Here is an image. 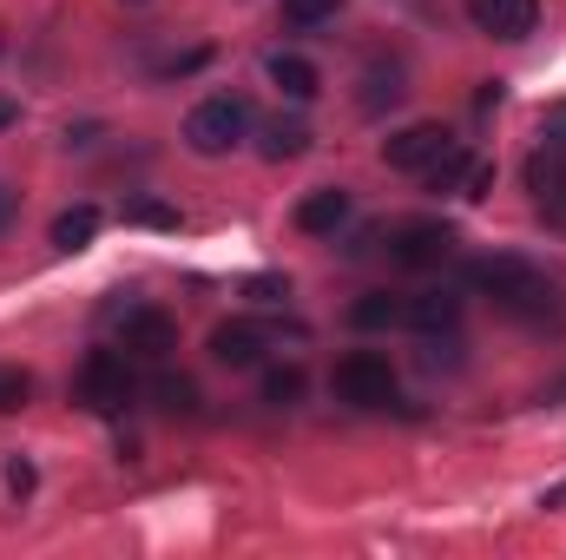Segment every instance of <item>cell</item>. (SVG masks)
<instances>
[{
  "label": "cell",
  "instance_id": "cell-23",
  "mask_svg": "<svg viewBox=\"0 0 566 560\" xmlns=\"http://www.w3.org/2000/svg\"><path fill=\"white\" fill-rule=\"evenodd\" d=\"M126 218H133V225H151V231H171V225H178V211H171V205H133Z\"/></svg>",
  "mask_w": 566,
  "mask_h": 560
},
{
  "label": "cell",
  "instance_id": "cell-3",
  "mask_svg": "<svg viewBox=\"0 0 566 560\" xmlns=\"http://www.w3.org/2000/svg\"><path fill=\"white\" fill-rule=\"evenodd\" d=\"M133 363L119 356V350H93L86 363H80V376H73V403L80 409H93V416H119L126 403H133Z\"/></svg>",
  "mask_w": 566,
  "mask_h": 560
},
{
  "label": "cell",
  "instance_id": "cell-14",
  "mask_svg": "<svg viewBox=\"0 0 566 560\" xmlns=\"http://www.w3.org/2000/svg\"><path fill=\"white\" fill-rule=\"evenodd\" d=\"M402 93H409V86H402V66H369V73H363V93H356V106L376 120V113H389Z\"/></svg>",
  "mask_w": 566,
  "mask_h": 560
},
{
  "label": "cell",
  "instance_id": "cell-31",
  "mask_svg": "<svg viewBox=\"0 0 566 560\" xmlns=\"http://www.w3.org/2000/svg\"><path fill=\"white\" fill-rule=\"evenodd\" d=\"M126 7H145V0H126Z\"/></svg>",
  "mask_w": 566,
  "mask_h": 560
},
{
  "label": "cell",
  "instance_id": "cell-28",
  "mask_svg": "<svg viewBox=\"0 0 566 560\" xmlns=\"http://www.w3.org/2000/svg\"><path fill=\"white\" fill-rule=\"evenodd\" d=\"M244 290H251V297H264V303H271V297H290V283H277V278H251Z\"/></svg>",
  "mask_w": 566,
  "mask_h": 560
},
{
  "label": "cell",
  "instance_id": "cell-2",
  "mask_svg": "<svg viewBox=\"0 0 566 560\" xmlns=\"http://www.w3.org/2000/svg\"><path fill=\"white\" fill-rule=\"evenodd\" d=\"M244 133H251V106H244L238 93H211V100H198L191 120H185V145H191L198 158H224L231 145H244Z\"/></svg>",
  "mask_w": 566,
  "mask_h": 560
},
{
  "label": "cell",
  "instance_id": "cell-20",
  "mask_svg": "<svg viewBox=\"0 0 566 560\" xmlns=\"http://www.w3.org/2000/svg\"><path fill=\"white\" fill-rule=\"evenodd\" d=\"M296 396H303V370H296V363H283V370L264 376V403H271V409H290Z\"/></svg>",
  "mask_w": 566,
  "mask_h": 560
},
{
  "label": "cell",
  "instance_id": "cell-5",
  "mask_svg": "<svg viewBox=\"0 0 566 560\" xmlns=\"http://www.w3.org/2000/svg\"><path fill=\"white\" fill-rule=\"evenodd\" d=\"M329 383H336V396L356 403V409H389V403H396V370H389V356H369V350L343 356Z\"/></svg>",
  "mask_w": 566,
  "mask_h": 560
},
{
  "label": "cell",
  "instance_id": "cell-22",
  "mask_svg": "<svg viewBox=\"0 0 566 560\" xmlns=\"http://www.w3.org/2000/svg\"><path fill=\"white\" fill-rule=\"evenodd\" d=\"M336 13H343V0H283V20L290 27H323Z\"/></svg>",
  "mask_w": 566,
  "mask_h": 560
},
{
  "label": "cell",
  "instance_id": "cell-7",
  "mask_svg": "<svg viewBox=\"0 0 566 560\" xmlns=\"http://www.w3.org/2000/svg\"><path fill=\"white\" fill-rule=\"evenodd\" d=\"M119 343H126L133 356H171V350H178V323H171L165 310H151V303H133V310L119 317Z\"/></svg>",
  "mask_w": 566,
  "mask_h": 560
},
{
  "label": "cell",
  "instance_id": "cell-12",
  "mask_svg": "<svg viewBox=\"0 0 566 560\" xmlns=\"http://www.w3.org/2000/svg\"><path fill=\"white\" fill-rule=\"evenodd\" d=\"M454 317H461L454 290H416V297H402V330H454Z\"/></svg>",
  "mask_w": 566,
  "mask_h": 560
},
{
  "label": "cell",
  "instance_id": "cell-13",
  "mask_svg": "<svg viewBox=\"0 0 566 560\" xmlns=\"http://www.w3.org/2000/svg\"><path fill=\"white\" fill-rule=\"evenodd\" d=\"M271 86H277L283 100H296V106H310V100L323 93L316 66H310V60H296V53H277V60H271Z\"/></svg>",
  "mask_w": 566,
  "mask_h": 560
},
{
  "label": "cell",
  "instance_id": "cell-27",
  "mask_svg": "<svg viewBox=\"0 0 566 560\" xmlns=\"http://www.w3.org/2000/svg\"><path fill=\"white\" fill-rule=\"evenodd\" d=\"M541 139L566 145V106H554V113H547V120H541Z\"/></svg>",
  "mask_w": 566,
  "mask_h": 560
},
{
  "label": "cell",
  "instance_id": "cell-29",
  "mask_svg": "<svg viewBox=\"0 0 566 560\" xmlns=\"http://www.w3.org/2000/svg\"><path fill=\"white\" fill-rule=\"evenodd\" d=\"M13 120H20V106H13V100H0V133H7Z\"/></svg>",
  "mask_w": 566,
  "mask_h": 560
},
{
  "label": "cell",
  "instance_id": "cell-16",
  "mask_svg": "<svg viewBox=\"0 0 566 560\" xmlns=\"http://www.w3.org/2000/svg\"><path fill=\"white\" fill-rule=\"evenodd\" d=\"M349 323L356 330H402V297L396 290H369L349 303Z\"/></svg>",
  "mask_w": 566,
  "mask_h": 560
},
{
  "label": "cell",
  "instance_id": "cell-8",
  "mask_svg": "<svg viewBox=\"0 0 566 560\" xmlns=\"http://www.w3.org/2000/svg\"><path fill=\"white\" fill-rule=\"evenodd\" d=\"M527 191H534V205H541L547 218H560L566 211V145L541 139V152L527 158Z\"/></svg>",
  "mask_w": 566,
  "mask_h": 560
},
{
  "label": "cell",
  "instance_id": "cell-6",
  "mask_svg": "<svg viewBox=\"0 0 566 560\" xmlns=\"http://www.w3.org/2000/svg\"><path fill=\"white\" fill-rule=\"evenodd\" d=\"M468 7V20L481 27V33H494V40H527L534 27H541V0H461Z\"/></svg>",
  "mask_w": 566,
  "mask_h": 560
},
{
  "label": "cell",
  "instance_id": "cell-4",
  "mask_svg": "<svg viewBox=\"0 0 566 560\" xmlns=\"http://www.w3.org/2000/svg\"><path fill=\"white\" fill-rule=\"evenodd\" d=\"M454 225H441V218H409V225H396L389 238H382V258L396 265V271H428V265H448L454 258Z\"/></svg>",
  "mask_w": 566,
  "mask_h": 560
},
{
  "label": "cell",
  "instance_id": "cell-18",
  "mask_svg": "<svg viewBox=\"0 0 566 560\" xmlns=\"http://www.w3.org/2000/svg\"><path fill=\"white\" fill-rule=\"evenodd\" d=\"M468 165H474V158H468L461 145L448 139V145H441V152H434V158L422 165V172H428V185H434V191H461V178H468Z\"/></svg>",
  "mask_w": 566,
  "mask_h": 560
},
{
  "label": "cell",
  "instance_id": "cell-9",
  "mask_svg": "<svg viewBox=\"0 0 566 560\" xmlns=\"http://www.w3.org/2000/svg\"><path fill=\"white\" fill-rule=\"evenodd\" d=\"M264 350H271V330H264V323H218V330H211V356H218L224 370H258Z\"/></svg>",
  "mask_w": 566,
  "mask_h": 560
},
{
  "label": "cell",
  "instance_id": "cell-15",
  "mask_svg": "<svg viewBox=\"0 0 566 560\" xmlns=\"http://www.w3.org/2000/svg\"><path fill=\"white\" fill-rule=\"evenodd\" d=\"M93 238H99V211H93V205H73V211H60V218H53V251H66V258H73V251H86Z\"/></svg>",
  "mask_w": 566,
  "mask_h": 560
},
{
  "label": "cell",
  "instance_id": "cell-25",
  "mask_svg": "<svg viewBox=\"0 0 566 560\" xmlns=\"http://www.w3.org/2000/svg\"><path fill=\"white\" fill-rule=\"evenodd\" d=\"M7 488L13 495H33V462H7Z\"/></svg>",
  "mask_w": 566,
  "mask_h": 560
},
{
  "label": "cell",
  "instance_id": "cell-19",
  "mask_svg": "<svg viewBox=\"0 0 566 560\" xmlns=\"http://www.w3.org/2000/svg\"><path fill=\"white\" fill-rule=\"evenodd\" d=\"M151 403H158L165 416H191V409H198V390H191L185 376H158V383H151Z\"/></svg>",
  "mask_w": 566,
  "mask_h": 560
},
{
  "label": "cell",
  "instance_id": "cell-11",
  "mask_svg": "<svg viewBox=\"0 0 566 560\" xmlns=\"http://www.w3.org/2000/svg\"><path fill=\"white\" fill-rule=\"evenodd\" d=\"M343 225H349V191L343 185H323V191H310L296 205V231L303 238H336Z\"/></svg>",
  "mask_w": 566,
  "mask_h": 560
},
{
  "label": "cell",
  "instance_id": "cell-17",
  "mask_svg": "<svg viewBox=\"0 0 566 560\" xmlns=\"http://www.w3.org/2000/svg\"><path fill=\"white\" fill-rule=\"evenodd\" d=\"M258 152H264L271 165H283V158H303V152H310V126H303V120H271Z\"/></svg>",
  "mask_w": 566,
  "mask_h": 560
},
{
  "label": "cell",
  "instance_id": "cell-24",
  "mask_svg": "<svg viewBox=\"0 0 566 560\" xmlns=\"http://www.w3.org/2000/svg\"><path fill=\"white\" fill-rule=\"evenodd\" d=\"M488 185H494V165H468V178H461V198H488Z\"/></svg>",
  "mask_w": 566,
  "mask_h": 560
},
{
  "label": "cell",
  "instance_id": "cell-1",
  "mask_svg": "<svg viewBox=\"0 0 566 560\" xmlns=\"http://www.w3.org/2000/svg\"><path fill=\"white\" fill-rule=\"evenodd\" d=\"M468 283H474L494 310H507V317H547V303H554V283L541 278L527 258H507V251L474 258V265H468Z\"/></svg>",
  "mask_w": 566,
  "mask_h": 560
},
{
  "label": "cell",
  "instance_id": "cell-10",
  "mask_svg": "<svg viewBox=\"0 0 566 560\" xmlns=\"http://www.w3.org/2000/svg\"><path fill=\"white\" fill-rule=\"evenodd\" d=\"M441 145H448V133H441L434 120H422V126H402V133H389V139H382V165H389V172H422Z\"/></svg>",
  "mask_w": 566,
  "mask_h": 560
},
{
  "label": "cell",
  "instance_id": "cell-26",
  "mask_svg": "<svg viewBox=\"0 0 566 560\" xmlns=\"http://www.w3.org/2000/svg\"><path fill=\"white\" fill-rule=\"evenodd\" d=\"M13 218H20V191H13V185H7V178H0V231H7V225H13Z\"/></svg>",
  "mask_w": 566,
  "mask_h": 560
},
{
  "label": "cell",
  "instance_id": "cell-30",
  "mask_svg": "<svg viewBox=\"0 0 566 560\" xmlns=\"http://www.w3.org/2000/svg\"><path fill=\"white\" fill-rule=\"evenodd\" d=\"M0 53H7V33H0Z\"/></svg>",
  "mask_w": 566,
  "mask_h": 560
},
{
  "label": "cell",
  "instance_id": "cell-21",
  "mask_svg": "<svg viewBox=\"0 0 566 560\" xmlns=\"http://www.w3.org/2000/svg\"><path fill=\"white\" fill-rule=\"evenodd\" d=\"M27 396H33V376H27V370H13V363H0V416L27 409Z\"/></svg>",
  "mask_w": 566,
  "mask_h": 560
}]
</instances>
